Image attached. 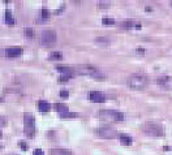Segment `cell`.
I'll return each instance as SVG.
<instances>
[{"mask_svg": "<svg viewBox=\"0 0 172 155\" xmlns=\"http://www.w3.org/2000/svg\"><path fill=\"white\" fill-rule=\"evenodd\" d=\"M5 55L8 57H19L22 55V48L20 47H9L5 50Z\"/></svg>", "mask_w": 172, "mask_h": 155, "instance_id": "cell-9", "label": "cell"}, {"mask_svg": "<svg viewBox=\"0 0 172 155\" xmlns=\"http://www.w3.org/2000/svg\"><path fill=\"white\" fill-rule=\"evenodd\" d=\"M69 78H71V77H67V76H64V77H60V78H59V82H67Z\"/></svg>", "mask_w": 172, "mask_h": 155, "instance_id": "cell-26", "label": "cell"}, {"mask_svg": "<svg viewBox=\"0 0 172 155\" xmlns=\"http://www.w3.org/2000/svg\"><path fill=\"white\" fill-rule=\"evenodd\" d=\"M57 35L55 30H43L40 34V42L45 46H52L56 42Z\"/></svg>", "mask_w": 172, "mask_h": 155, "instance_id": "cell-6", "label": "cell"}, {"mask_svg": "<svg viewBox=\"0 0 172 155\" xmlns=\"http://www.w3.org/2000/svg\"><path fill=\"white\" fill-rule=\"evenodd\" d=\"M2 136H3V134H2V132H0V138H2Z\"/></svg>", "mask_w": 172, "mask_h": 155, "instance_id": "cell-29", "label": "cell"}, {"mask_svg": "<svg viewBox=\"0 0 172 155\" xmlns=\"http://www.w3.org/2000/svg\"><path fill=\"white\" fill-rule=\"evenodd\" d=\"M74 73L77 74H85V76H90L93 78H95L98 81H103L106 80V76L103 74L97 67L94 65H89V64H85V65H77L76 68H73Z\"/></svg>", "mask_w": 172, "mask_h": 155, "instance_id": "cell-1", "label": "cell"}, {"mask_svg": "<svg viewBox=\"0 0 172 155\" xmlns=\"http://www.w3.org/2000/svg\"><path fill=\"white\" fill-rule=\"evenodd\" d=\"M37 106H38V110L40 111V112H48L51 106H50V103H47L46 100H39L37 103Z\"/></svg>", "mask_w": 172, "mask_h": 155, "instance_id": "cell-11", "label": "cell"}, {"mask_svg": "<svg viewBox=\"0 0 172 155\" xmlns=\"http://www.w3.org/2000/svg\"><path fill=\"white\" fill-rule=\"evenodd\" d=\"M54 108L57 111L59 114L68 112V107H67V104H63V103H56V104H54Z\"/></svg>", "mask_w": 172, "mask_h": 155, "instance_id": "cell-13", "label": "cell"}, {"mask_svg": "<svg viewBox=\"0 0 172 155\" xmlns=\"http://www.w3.org/2000/svg\"><path fill=\"white\" fill-rule=\"evenodd\" d=\"M89 98L94 103H103L106 100V95L103 93H100V91H91L89 94Z\"/></svg>", "mask_w": 172, "mask_h": 155, "instance_id": "cell-8", "label": "cell"}, {"mask_svg": "<svg viewBox=\"0 0 172 155\" xmlns=\"http://www.w3.org/2000/svg\"><path fill=\"white\" fill-rule=\"evenodd\" d=\"M142 131L151 137H162L164 134V129L159 123H154V121H148L145 123L142 126Z\"/></svg>", "mask_w": 172, "mask_h": 155, "instance_id": "cell-3", "label": "cell"}, {"mask_svg": "<svg viewBox=\"0 0 172 155\" xmlns=\"http://www.w3.org/2000/svg\"><path fill=\"white\" fill-rule=\"evenodd\" d=\"M51 155H72V152L67 149H52L51 150Z\"/></svg>", "mask_w": 172, "mask_h": 155, "instance_id": "cell-12", "label": "cell"}, {"mask_svg": "<svg viewBox=\"0 0 172 155\" xmlns=\"http://www.w3.org/2000/svg\"><path fill=\"white\" fill-rule=\"evenodd\" d=\"M102 22L105 25H114L115 24V20L114 19H108V17H106V19H103Z\"/></svg>", "mask_w": 172, "mask_h": 155, "instance_id": "cell-19", "label": "cell"}, {"mask_svg": "<svg viewBox=\"0 0 172 155\" xmlns=\"http://www.w3.org/2000/svg\"><path fill=\"white\" fill-rule=\"evenodd\" d=\"M2 102H4V98H2V97H0V103H2Z\"/></svg>", "mask_w": 172, "mask_h": 155, "instance_id": "cell-28", "label": "cell"}, {"mask_svg": "<svg viewBox=\"0 0 172 155\" xmlns=\"http://www.w3.org/2000/svg\"><path fill=\"white\" fill-rule=\"evenodd\" d=\"M97 43H102V45H110V39L107 38H97Z\"/></svg>", "mask_w": 172, "mask_h": 155, "instance_id": "cell-21", "label": "cell"}, {"mask_svg": "<svg viewBox=\"0 0 172 155\" xmlns=\"http://www.w3.org/2000/svg\"><path fill=\"white\" fill-rule=\"evenodd\" d=\"M59 115L63 119H73V117L78 116V114H74V112H64V114H59Z\"/></svg>", "mask_w": 172, "mask_h": 155, "instance_id": "cell-16", "label": "cell"}, {"mask_svg": "<svg viewBox=\"0 0 172 155\" xmlns=\"http://www.w3.org/2000/svg\"><path fill=\"white\" fill-rule=\"evenodd\" d=\"M99 117L105 121H123L124 115L115 110H102L99 111Z\"/></svg>", "mask_w": 172, "mask_h": 155, "instance_id": "cell-4", "label": "cell"}, {"mask_svg": "<svg viewBox=\"0 0 172 155\" xmlns=\"http://www.w3.org/2000/svg\"><path fill=\"white\" fill-rule=\"evenodd\" d=\"M56 71L64 73V76H67V77H72V74L74 73L73 68H69V67H62V65H56Z\"/></svg>", "mask_w": 172, "mask_h": 155, "instance_id": "cell-10", "label": "cell"}, {"mask_svg": "<svg viewBox=\"0 0 172 155\" xmlns=\"http://www.w3.org/2000/svg\"><path fill=\"white\" fill-rule=\"evenodd\" d=\"M42 17H43V19H48V17H50V12L46 9V8H43V9H42Z\"/></svg>", "mask_w": 172, "mask_h": 155, "instance_id": "cell-22", "label": "cell"}, {"mask_svg": "<svg viewBox=\"0 0 172 155\" xmlns=\"http://www.w3.org/2000/svg\"><path fill=\"white\" fill-rule=\"evenodd\" d=\"M120 142H121L123 145L129 146V145H132V138L129 136H126V134H121V136H120Z\"/></svg>", "mask_w": 172, "mask_h": 155, "instance_id": "cell-14", "label": "cell"}, {"mask_svg": "<svg viewBox=\"0 0 172 155\" xmlns=\"http://www.w3.org/2000/svg\"><path fill=\"white\" fill-rule=\"evenodd\" d=\"M51 59H54V60H62V59H63V54H62V52H52V54H51Z\"/></svg>", "mask_w": 172, "mask_h": 155, "instance_id": "cell-18", "label": "cell"}, {"mask_svg": "<svg viewBox=\"0 0 172 155\" xmlns=\"http://www.w3.org/2000/svg\"><path fill=\"white\" fill-rule=\"evenodd\" d=\"M25 35H26V37H29V38H33L34 37V31H33V29H29V28H26V29H25Z\"/></svg>", "mask_w": 172, "mask_h": 155, "instance_id": "cell-20", "label": "cell"}, {"mask_svg": "<svg viewBox=\"0 0 172 155\" xmlns=\"http://www.w3.org/2000/svg\"><path fill=\"white\" fill-rule=\"evenodd\" d=\"M24 128H25V134L28 137H33L35 133V119L31 114H25L24 115Z\"/></svg>", "mask_w": 172, "mask_h": 155, "instance_id": "cell-5", "label": "cell"}, {"mask_svg": "<svg viewBox=\"0 0 172 155\" xmlns=\"http://www.w3.org/2000/svg\"><path fill=\"white\" fill-rule=\"evenodd\" d=\"M5 124H7V121H5V117L0 116V128H2V126H4Z\"/></svg>", "mask_w": 172, "mask_h": 155, "instance_id": "cell-25", "label": "cell"}, {"mask_svg": "<svg viewBox=\"0 0 172 155\" xmlns=\"http://www.w3.org/2000/svg\"><path fill=\"white\" fill-rule=\"evenodd\" d=\"M59 95L62 97V98H68V97H69V93H68L67 90H62V91L59 93Z\"/></svg>", "mask_w": 172, "mask_h": 155, "instance_id": "cell-23", "label": "cell"}, {"mask_svg": "<svg viewBox=\"0 0 172 155\" xmlns=\"http://www.w3.org/2000/svg\"><path fill=\"white\" fill-rule=\"evenodd\" d=\"M149 83L148 77L143 74H132L126 78V85L133 90H143Z\"/></svg>", "mask_w": 172, "mask_h": 155, "instance_id": "cell-2", "label": "cell"}, {"mask_svg": "<svg viewBox=\"0 0 172 155\" xmlns=\"http://www.w3.org/2000/svg\"><path fill=\"white\" fill-rule=\"evenodd\" d=\"M5 22L8 24V25H14V19L12 17V12L11 11H7L5 12Z\"/></svg>", "mask_w": 172, "mask_h": 155, "instance_id": "cell-15", "label": "cell"}, {"mask_svg": "<svg viewBox=\"0 0 172 155\" xmlns=\"http://www.w3.org/2000/svg\"><path fill=\"white\" fill-rule=\"evenodd\" d=\"M20 146L22 147V150H24V151H26V150H28V146H26V143H25L24 141H21V142H20Z\"/></svg>", "mask_w": 172, "mask_h": 155, "instance_id": "cell-27", "label": "cell"}, {"mask_svg": "<svg viewBox=\"0 0 172 155\" xmlns=\"http://www.w3.org/2000/svg\"><path fill=\"white\" fill-rule=\"evenodd\" d=\"M97 133L103 137V138H107V140H111V138H115L117 136V132L115 128H111V126H100L97 129Z\"/></svg>", "mask_w": 172, "mask_h": 155, "instance_id": "cell-7", "label": "cell"}, {"mask_svg": "<svg viewBox=\"0 0 172 155\" xmlns=\"http://www.w3.org/2000/svg\"><path fill=\"white\" fill-rule=\"evenodd\" d=\"M33 155H45V152H43L40 149H37V150H34Z\"/></svg>", "mask_w": 172, "mask_h": 155, "instance_id": "cell-24", "label": "cell"}, {"mask_svg": "<svg viewBox=\"0 0 172 155\" xmlns=\"http://www.w3.org/2000/svg\"><path fill=\"white\" fill-rule=\"evenodd\" d=\"M133 26H136V25H134V22L131 21V20H128V21H124V22H123V28H124V29H132Z\"/></svg>", "mask_w": 172, "mask_h": 155, "instance_id": "cell-17", "label": "cell"}]
</instances>
